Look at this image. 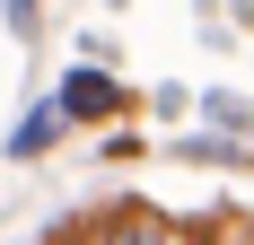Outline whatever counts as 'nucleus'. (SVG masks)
Listing matches in <instances>:
<instances>
[{
  "mask_svg": "<svg viewBox=\"0 0 254 245\" xmlns=\"http://www.w3.org/2000/svg\"><path fill=\"white\" fill-rule=\"evenodd\" d=\"M114 105H123V88H114V79L70 70V88H62V114H114Z\"/></svg>",
  "mask_w": 254,
  "mask_h": 245,
  "instance_id": "1",
  "label": "nucleus"
},
{
  "mask_svg": "<svg viewBox=\"0 0 254 245\" xmlns=\"http://www.w3.org/2000/svg\"><path fill=\"white\" fill-rule=\"evenodd\" d=\"M53 131H62V105H44V114H26L18 131H9V149H18V158H35V149H53Z\"/></svg>",
  "mask_w": 254,
  "mask_h": 245,
  "instance_id": "2",
  "label": "nucleus"
},
{
  "mask_svg": "<svg viewBox=\"0 0 254 245\" xmlns=\"http://www.w3.org/2000/svg\"><path fill=\"white\" fill-rule=\"evenodd\" d=\"M105 245H184V237H176V219H149V210H140V219H123Z\"/></svg>",
  "mask_w": 254,
  "mask_h": 245,
  "instance_id": "3",
  "label": "nucleus"
}]
</instances>
